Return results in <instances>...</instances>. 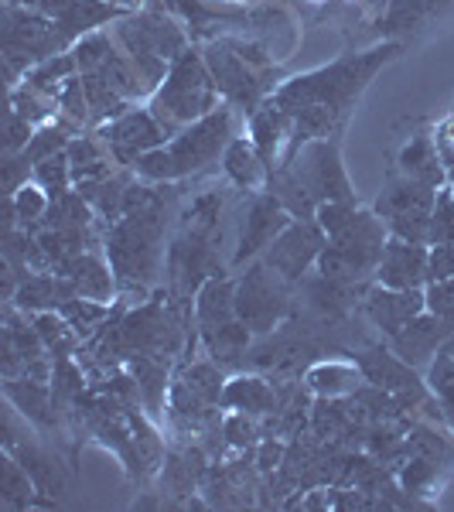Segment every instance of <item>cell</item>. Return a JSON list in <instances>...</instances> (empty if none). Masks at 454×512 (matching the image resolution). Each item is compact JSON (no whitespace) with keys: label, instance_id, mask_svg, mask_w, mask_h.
Listing matches in <instances>:
<instances>
[{"label":"cell","instance_id":"obj_38","mask_svg":"<svg viewBox=\"0 0 454 512\" xmlns=\"http://www.w3.org/2000/svg\"><path fill=\"white\" fill-rule=\"evenodd\" d=\"M82 86H86V99H89V117H93V130L103 127V123L123 117V113L130 110V99H123L120 93H113L110 86H106L99 76H82Z\"/></svg>","mask_w":454,"mask_h":512},{"label":"cell","instance_id":"obj_58","mask_svg":"<svg viewBox=\"0 0 454 512\" xmlns=\"http://www.w3.org/2000/svg\"><path fill=\"white\" fill-rule=\"evenodd\" d=\"M239 4H250V0H239Z\"/></svg>","mask_w":454,"mask_h":512},{"label":"cell","instance_id":"obj_20","mask_svg":"<svg viewBox=\"0 0 454 512\" xmlns=\"http://www.w3.org/2000/svg\"><path fill=\"white\" fill-rule=\"evenodd\" d=\"M127 373L137 379L140 407L151 414V420H161L164 410H168V396H171V359L137 352L127 359Z\"/></svg>","mask_w":454,"mask_h":512},{"label":"cell","instance_id":"obj_12","mask_svg":"<svg viewBox=\"0 0 454 512\" xmlns=\"http://www.w3.org/2000/svg\"><path fill=\"white\" fill-rule=\"evenodd\" d=\"M356 362H359L362 376H366V383L393 393L403 410L424 407V403L431 400L427 379H420L417 369L407 366V362H403L393 349H366V352L356 355Z\"/></svg>","mask_w":454,"mask_h":512},{"label":"cell","instance_id":"obj_56","mask_svg":"<svg viewBox=\"0 0 454 512\" xmlns=\"http://www.w3.org/2000/svg\"><path fill=\"white\" fill-rule=\"evenodd\" d=\"M284 454H287V448L280 441H263L260 444V451H257V472L260 475H270V472H277L280 465H284Z\"/></svg>","mask_w":454,"mask_h":512},{"label":"cell","instance_id":"obj_14","mask_svg":"<svg viewBox=\"0 0 454 512\" xmlns=\"http://www.w3.org/2000/svg\"><path fill=\"white\" fill-rule=\"evenodd\" d=\"M420 311H427V294L424 291H393L373 280V287L362 291V315L369 318V325L386 338H393L407 321H414Z\"/></svg>","mask_w":454,"mask_h":512},{"label":"cell","instance_id":"obj_24","mask_svg":"<svg viewBox=\"0 0 454 512\" xmlns=\"http://www.w3.org/2000/svg\"><path fill=\"white\" fill-rule=\"evenodd\" d=\"M69 297H76V287H72L69 277H62L59 270H41V274H31L14 294V308L28 311V315H41V311H59Z\"/></svg>","mask_w":454,"mask_h":512},{"label":"cell","instance_id":"obj_18","mask_svg":"<svg viewBox=\"0 0 454 512\" xmlns=\"http://www.w3.org/2000/svg\"><path fill=\"white\" fill-rule=\"evenodd\" d=\"M110 31H113V38H117V45L123 48V55L134 62V69L140 72V79L147 82V89H151V96H154V89H158L164 76H168L171 62L151 45V38L144 35V28H140L134 18V11H130L127 18H120L117 24H110Z\"/></svg>","mask_w":454,"mask_h":512},{"label":"cell","instance_id":"obj_49","mask_svg":"<svg viewBox=\"0 0 454 512\" xmlns=\"http://www.w3.org/2000/svg\"><path fill=\"white\" fill-rule=\"evenodd\" d=\"M257 437H260L257 417L239 414V410H233V414L222 420V441L233 444V448H250V444H257Z\"/></svg>","mask_w":454,"mask_h":512},{"label":"cell","instance_id":"obj_3","mask_svg":"<svg viewBox=\"0 0 454 512\" xmlns=\"http://www.w3.org/2000/svg\"><path fill=\"white\" fill-rule=\"evenodd\" d=\"M236 117L239 110L229 103H222L219 110H212L209 117L188 123L185 130H178L168 144L147 151L144 158L134 164V175L140 181H154V185H178L202 171H209L212 164L222 161L226 147L236 137Z\"/></svg>","mask_w":454,"mask_h":512},{"label":"cell","instance_id":"obj_31","mask_svg":"<svg viewBox=\"0 0 454 512\" xmlns=\"http://www.w3.org/2000/svg\"><path fill=\"white\" fill-rule=\"evenodd\" d=\"M202 335V349L209 359H216L222 369H236L243 366V355L250 349L253 332L243 325V321H229V325H219L212 332H198Z\"/></svg>","mask_w":454,"mask_h":512},{"label":"cell","instance_id":"obj_60","mask_svg":"<svg viewBox=\"0 0 454 512\" xmlns=\"http://www.w3.org/2000/svg\"><path fill=\"white\" fill-rule=\"evenodd\" d=\"M451 113H454V106H451Z\"/></svg>","mask_w":454,"mask_h":512},{"label":"cell","instance_id":"obj_26","mask_svg":"<svg viewBox=\"0 0 454 512\" xmlns=\"http://www.w3.org/2000/svg\"><path fill=\"white\" fill-rule=\"evenodd\" d=\"M222 171L233 181L239 192H267L270 181V164L260 158V151L253 147L250 137H233V144L222 154Z\"/></svg>","mask_w":454,"mask_h":512},{"label":"cell","instance_id":"obj_1","mask_svg":"<svg viewBox=\"0 0 454 512\" xmlns=\"http://www.w3.org/2000/svg\"><path fill=\"white\" fill-rule=\"evenodd\" d=\"M396 55H400V45L383 41V45L369 48V52L345 55V59L332 65H321V69L301 72V76L280 82L277 93L270 96V103L280 106L287 117H294L297 147L304 140L335 137V130L345 123L356 99L376 79V72L383 65H390Z\"/></svg>","mask_w":454,"mask_h":512},{"label":"cell","instance_id":"obj_52","mask_svg":"<svg viewBox=\"0 0 454 512\" xmlns=\"http://www.w3.org/2000/svg\"><path fill=\"white\" fill-rule=\"evenodd\" d=\"M424 294H427V311H434L437 318H444L454 328V277L427 284Z\"/></svg>","mask_w":454,"mask_h":512},{"label":"cell","instance_id":"obj_46","mask_svg":"<svg viewBox=\"0 0 454 512\" xmlns=\"http://www.w3.org/2000/svg\"><path fill=\"white\" fill-rule=\"evenodd\" d=\"M31 181L45 188L48 198H62V195H69L72 188H76V181H72V164H69V154L59 151V154H52V158L38 161V164H35V175H31Z\"/></svg>","mask_w":454,"mask_h":512},{"label":"cell","instance_id":"obj_22","mask_svg":"<svg viewBox=\"0 0 454 512\" xmlns=\"http://www.w3.org/2000/svg\"><path fill=\"white\" fill-rule=\"evenodd\" d=\"M396 171L420 181V185H427V188H437V192L448 188V171H444L441 151H437L431 134H417L400 147V154H396Z\"/></svg>","mask_w":454,"mask_h":512},{"label":"cell","instance_id":"obj_11","mask_svg":"<svg viewBox=\"0 0 454 512\" xmlns=\"http://www.w3.org/2000/svg\"><path fill=\"white\" fill-rule=\"evenodd\" d=\"M294 222L291 212L277 202L270 192H253V198L246 202V212H243V226H239V239H236V250H233V260L229 267L233 270H243L246 263L260 260L267 253V246L284 233L287 226Z\"/></svg>","mask_w":454,"mask_h":512},{"label":"cell","instance_id":"obj_45","mask_svg":"<svg viewBox=\"0 0 454 512\" xmlns=\"http://www.w3.org/2000/svg\"><path fill=\"white\" fill-rule=\"evenodd\" d=\"M441 468L437 461L424 458V454H407L400 468V485L407 495H431L441 482Z\"/></svg>","mask_w":454,"mask_h":512},{"label":"cell","instance_id":"obj_42","mask_svg":"<svg viewBox=\"0 0 454 512\" xmlns=\"http://www.w3.org/2000/svg\"><path fill=\"white\" fill-rule=\"evenodd\" d=\"M59 315L69 321L72 328L79 332V338H93L99 328H103V321L110 318V304L103 301H89V297H69V301L59 308Z\"/></svg>","mask_w":454,"mask_h":512},{"label":"cell","instance_id":"obj_33","mask_svg":"<svg viewBox=\"0 0 454 512\" xmlns=\"http://www.w3.org/2000/svg\"><path fill=\"white\" fill-rule=\"evenodd\" d=\"M72 76H79V65H76V55H72V48H69V52H59V55H52V59H41V62L31 65L24 82H28L31 89H38V93L59 99L65 82H69Z\"/></svg>","mask_w":454,"mask_h":512},{"label":"cell","instance_id":"obj_2","mask_svg":"<svg viewBox=\"0 0 454 512\" xmlns=\"http://www.w3.org/2000/svg\"><path fill=\"white\" fill-rule=\"evenodd\" d=\"M168 216L171 205L151 212H130L113 226H106L103 250L117 274L123 304H137L134 297H147L158 287L164 267H168V243H164Z\"/></svg>","mask_w":454,"mask_h":512},{"label":"cell","instance_id":"obj_57","mask_svg":"<svg viewBox=\"0 0 454 512\" xmlns=\"http://www.w3.org/2000/svg\"><path fill=\"white\" fill-rule=\"evenodd\" d=\"M110 4H120V7H127V11H140V0H110Z\"/></svg>","mask_w":454,"mask_h":512},{"label":"cell","instance_id":"obj_37","mask_svg":"<svg viewBox=\"0 0 454 512\" xmlns=\"http://www.w3.org/2000/svg\"><path fill=\"white\" fill-rule=\"evenodd\" d=\"M35 482L11 451L0 458V502L7 509H28L35 502Z\"/></svg>","mask_w":454,"mask_h":512},{"label":"cell","instance_id":"obj_16","mask_svg":"<svg viewBox=\"0 0 454 512\" xmlns=\"http://www.w3.org/2000/svg\"><path fill=\"white\" fill-rule=\"evenodd\" d=\"M246 130H250L253 147L260 151V158L270 164V171L280 164L291 161V154L297 151V137H294V117H287L280 106L267 103L260 110H253L246 117Z\"/></svg>","mask_w":454,"mask_h":512},{"label":"cell","instance_id":"obj_10","mask_svg":"<svg viewBox=\"0 0 454 512\" xmlns=\"http://www.w3.org/2000/svg\"><path fill=\"white\" fill-rule=\"evenodd\" d=\"M328 236L315 219H294L291 226L280 233L274 243L267 246V253L260 256L270 270H277L287 284H301L311 274V267H318V256L325 250Z\"/></svg>","mask_w":454,"mask_h":512},{"label":"cell","instance_id":"obj_32","mask_svg":"<svg viewBox=\"0 0 454 512\" xmlns=\"http://www.w3.org/2000/svg\"><path fill=\"white\" fill-rule=\"evenodd\" d=\"M308 390L315 396H352L366 383L359 362H318L308 369Z\"/></svg>","mask_w":454,"mask_h":512},{"label":"cell","instance_id":"obj_7","mask_svg":"<svg viewBox=\"0 0 454 512\" xmlns=\"http://www.w3.org/2000/svg\"><path fill=\"white\" fill-rule=\"evenodd\" d=\"M294 311V284H287L263 260L246 263V274L236 277V318L253 335H274Z\"/></svg>","mask_w":454,"mask_h":512},{"label":"cell","instance_id":"obj_13","mask_svg":"<svg viewBox=\"0 0 454 512\" xmlns=\"http://www.w3.org/2000/svg\"><path fill=\"white\" fill-rule=\"evenodd\" d=\"M451 332L454 328L444 318H437L434 311H420L414 321H407V325L390 338V349L400 355L407 366H414L417 373H427L434 355L448 345Z\"/></svg>","mask_w":454,"mask_h":512},{"label":"cell","instance_id":"obj_39","mask_svg":"<svg viewBox=\"0 0 454 512\" xmlns=\"http://www.w3.org/2000/svg\"><path fill=\"white\" fill-rule=\"evenodd\" d=\"M424 379H427V390H431L437 396V403H441L448 427L454 431V355L448 349L437 352L434 362L427 366Z\"/></svg>","mask_w":454,"mask_h":512},{"label":"cell","instance_id":"obj_28","mask_svg":"<svg viewBox=\"0 0 454 512\" xmlns=\"http://www.w3.org/2000/svg\"><path fill=\"white\" fill-rule=\"evenodd\" d=\"M127 14H130L127 7L110 4V0H76V4L55 21V28L62 31V38L69 41V45H76L82 35L110 28V24H117L120 18H127Z\"/></svg>","mask_w":454,"mask_h":512},{"label":"cell","instance_id":"obj_9","mask_svg":"<svg viewBox=\"0 0 454 512\" xmlns=\"http://www.w3.org/2000/svg\"><path fill=\"white\" fill-rule=\"evenodd\" d=\"M96 134L106 140L113 161H117L120 168H130V171H134V164L144 158L147 151H154V147H161V144H168V140H171L168 130L161 127L158 117H154L147 103L130 106L123 117L103 123V127H96Z\"/></svg>","mask_w":454,"mask_h":512},{"label":"cell","instance_id":"obj_34","mask_svg":"<svg viewBox=\"0 0 454 512\" xmlns=\"http://www.w3.org/2000/svg\"><path fill=\"white\" fill-rule=\"evenodd\" d=\"M451 0H386V11L379 18V31L393 35V31H410L427 18H434L437 11H444Z\"/></svg>","mask_w":454,"mask_h":512},{"label":"cell","instance_id":"obj_25","mask_svg":"<svg viewBox=\"0 0 454 512\" xmlns=\"http://www.w3.org/2000/svg\"><path fill=\"white\" fill-rule=\"evenodd\" d=\"M222 407L226 410H239V414H250V417H274L280 407V396L274 386L267 383L263 376H250V373H239L226 383V393H222Z\"/></svg>","mask_w":454,"mask_h":512},{"label":"cell","instance_id":"obj_30","mask_svg":"<svg viewBox=\"0 0 454 512\" xmlns=\"http://www.w3.org/2000/svg\"><path fill=\"white\" fill-rule=\"evenodd\" d=\"M130 181H134V171L120 168L117 175H110V178L82 181V185H76V192L86 198L89 205H93L103 226H113V222L123 216V195H127Z\"/></svg>","mask_w":454,"mask_h":512},{"label":"cell","instance_id":"obj_50","mask_svg":"<svg viewBox=\"0 0 454 512\" xmlns=\"http://www.w3.org/2000/svg\"><path fill=\"white\" fill-rule=\"evenodd\" d=\"M386 229H390V236L396 239L431 246V216H396V219H386Z\"/></svg>","mask_w":454,"mask_h":512},{"label":"cell","instance_id":"obj_48","mask_svg":"<svg viewBox=\"0 0 454 512\" xmlns=\"http://www.w3.org/2000/svg\"><path fill=\"white\" fill-rule=\"evenodd\" d=\"M454 243V192L451 185L437 192L434 212H431V246Z\"/></svg>","mask_w":454,"mask_h":512},{"label":"cell","instance_id":"obj_41","mask_svg":"<svg viewBox=\"0 0 454 512\" xmlns=\"http://www.w3.org/2000/svg\"><path fill=\"white\" fill-rule=\"evenodd\" d=\"M7 106H11V110H18L21 117L31 120L35 127L55 123V117H59V99L38 93V89H31L28 82H21V86L11 89V99H7Z\"/></svg>","mask_w":454,"mask_h":512},{"label":"cell","instance_id":"obj_4","mask_svg":"<svg viewBox=\"0 0 454 512\" xmlns=\"http://www.w3.org/2000/svg\"><path fill=\"white\" fill-rule=\"evenodd\" d=\"M198 48H202L205 65H209L222 99L229 106H236L243 117L260 110L277 93V59L263 41L246 35H222Z\"/></svg>","mask_w":454,"mask_h":512},{"label":"cell","instance_id":"obj_53","mask_svg":"<svg viewBox=\"0 0 454 512\" xmlns=\"http://www.w3.org/2000/svg\"><path fill=\"white\" fill-rule=\"evenodd\" d=\"M454 277V243H437L427 253V284Z\"/></svg>","mask_w":454,"mask_h":512},{"label":"cell","instance_id":"obj_51","mask_svg":"<svg viewBox=\"0 0 454 512\" xmlns=\"http://www.w3.org/2000/svg\"><path fill=\"white\" fill-rule=\"evenodd\" d=\"M35 123L24 120L18 110H11L7 106V137H4V154H21L24 147L31 144V137H35Z\"/></svg>","mask_w":454,"mask_h":512},{"label":"cell","instance_id":"obj_8","mask_svg":"<svg viewBox=\"0 0 454 512\" xmlns=\"http://www.w3.org/2000/svg\"><path fill=\"white\" fill-rule=\"evenodd\" d=\"M284 168L301 181V188L315 198V205L356 202V192H352V181H349V175H345L342 151H338L335 137L304 140Z\"/></svg>","mask_w":454,"mask_h":512},{"label":"cell","instance_id":"obj_35","mask_svg":"<svg viewBox=\"0 0 454 512\" xmlns=\"http://www.w3.org/2000/svg\"><path fill=\"white\" fill-rule=\"evenodd\" d=\"M35 328L41 335V342H45V352L52 355L55 362L59 359H72L79 349V332L65 321L59 311H41V315H35Z\"/></svg>","mask_w":454,"mask_h":512},{"label":"cell","instance_id":"obj_29","mask_svg":"<svg viewBox=\"0 0 454 512\" xmlns=\"http://www.w3.org/2000/svg\"><path fill=\"white\" fill-rule=\"evenodd\" d=\"M65 154H69V164H72V181L82 185V181H99V178H110L120 171V164L113 161L110 147H106V140L96 134H79L69 140V147H65Z\"/></svg>","mask_w":454,"mask_h":512},{"label":"cell","instance_id":"obj_19","mask_svg":"<svg viewBox=\"0 0 454 512\" xmlns=\"http://www.w3.org/2000/svg\"><path fill=\"white\" fill-rule=\"evenodd\" d=\"M4 396L18 414L28 420V424L41 427V431H55L59 427V403H55L52 383H41V379L31 376H18L4 383Z\"/></svg>","mask_w":454,"mask_h":512},{"label":"cell","instance_id":"obj_27","mask_svg":"<svg viewBox=\"0 0 454 512\" xmlns=\"http://www.w3.org/2000/svg\"><path fill=\"white\" fill-rule=\"evenodd\" d=\"M4 448L21 461L24 472L31 475V482H35V489L41 495H48V499H59V495L65 492V475L59 468V461L41 448V444L21 441V437H4Z\"/></svg>","mask_w":454,"mask_h":512},{"label":"cell","instance_id":"obj_40","mask_svg":"<svg viewBox=\"0 0 454 512\" xmlns=\"http://www.w3.org/2000/svg\"><path fill=\"white\" fill-rule=\"evenodd\" d=\"M113 52H117V38H113L110 28H99V31H93V35H82L76 45H72L79 76H93V72H99Z\"/></svg>","mask_w":454,"mask_h":512},{"label":"cell","instance_id":"obj_21","mask_svg":"<svg viewBox=\"0 0 454 512\" xmlns=\"http://www.w3.org/2000/svg\"><path fill=\"white\" fill-rule=\"evenodd\" d=\"M437 202V188H427L420 181L407 175H390L386 178L383 195L376 198V216L379 219H396V216H431Z\"/></svg>","mask_w":454,"mask_h":512},{"label":"cell","instance_id":"obj_15","mask_svg":"<svg viewBox=\"0 0 454 512\" xmlns=\"http://www.w3.org/2000/svg\"><path fill=\"white\" fill-rule=\"evenodd\" d=\"M427 253L431 246L424 243H407V239L390 236L383 246L376 267V284L393 287V291H424L427 287Z\"/></svg>","mask_w":454,"mask_h":512},{"label":"cell","instance_id":"obj_59","mask_svg":"<svg viewBox=\"0 0 454 512\" xmlns=\"http://www.w3.org/2000/svg\"><path fill=\"white\" fill-rule=\"evenodd\" d=\"M451 192H454V185H451Z\"/></svg>","mask_w":454,"mask_h":512},{"label":"cell","instance_id":"obj_55","mask_svg":"<svg viewBox=\"0 0 454 512\" xmlns=\"http://www.w3.org/2000/svg\"><path fill=\"white\" fill-rule=\"evenodd\" d=\"M434 144H437V151H441L444 171H448V185H454V113H451L448 120L437 123Z\"/></svg>","mask_w":454,"mask_h":512},{"label":"cell","instance_id":"obj_44","mask_svg":"<svg viewBox=\"0 0 454 512\" xmlns=\"http://www.w3.org/2000/svg\"><path fill=\"white\" fill-rule=\"evenodd\" d=\"M4 198H11L14 216H18V226L28 229V233H38L41 219H45L48 205H52V198H48L45 188L35 185V181H28V185H21L14 195H4Z\"/></svg>","mask_w":454,"mask_h":512},{"label":"cell","instance_id":"obj_54","mask_svg":"<svg viewBox=\"0 0 454 512\" xmlns=\"http://www.w3.org/2000/svg\"><path fill=\"white\" fill-rule=\"evenodd\" d=\"M35 175V164L24 161V154H4V195H14Z\"/></svg>","mask_w":454,"mask_h":512},{"label":"cell","instance_id":"obj_5","mask_svg":"<svg viewBox=\"0 0 454 512\" xmlns=\"http://www.w3.org/2000/svg\"><path fill=\"white\" fill-rule=\"evenodd\" d=\"M222 103H226V99H222L198 45H192L185 55H178V59L171 62L168 76L154 89V96L147 99V106H151V113L158 117L161 127L168 130V137L185 130L188 123L209 117Z\"/></svg>","mask_w":454,"mask_h":512},{"label":"cell","instance_id":"obj_36","mask_svg":"<svg viewBox=\"0 0 454 512\" xmlns=\"http://www.w3.org/2000/svg\"><path fill=\"white\" fill-rule=\"evenodd\" d=\"M267 192L277 198L280 205H284L287 212H291L294 219H315L318 205L315 198H311L308 192L301 188V181H297L291 171L280 164V168L270 171V181H267Z\"/></svg>","mask_w":454,"mask_h":512},{"label":"cell","instance_id":"obj_43","mask_svg":"<svg viewBox=\"0 0 454 512\" xmlns=\"http://www.w3.org/2000/svg\"><path fill=\"white\" fill-rule=\"evenodd\" d=\"M407 451L410 454H424V458L437 461V465H451L454 461V441L444 437L431 424H410L407 427Z\"/></svg>","mask_w":454,"mask_h":512},{"label":"cell","instance_id":"obj_47","mask_svg":"<svg viewBox=\"0 0 454 512\" xmlns=\"http://www.w3.org/2000/svg\"><path fill=\"white\" fill-rule=\"evenodd\" d=\"M69 140L72 134L65 127H59V123H45V127H38L35 130V137H31V144L24 147V161L28 164H38V161H45V158H52V154H59L69 147Z\"/></svg>","mask_w":454,"mask_h":512},{"label":"cell","instance_id":"obj_17","mask_svg":"<svg viewBox=\"0 0 454 512\" xmlns=\"http://www.w3.org/2000/svg\"><path fill=\"white\" fill-rule=\"evenodd\" d=\"M59 274L72 280V287H76L79 297L103 301V304L120 301V284H117V274H113L110 260H106V250L76 253L72 260L62 263Z\"/></svg>","mask_w":454,"mask_h":512},{"label":"cell","instance_id":"obj_23","mask_svg":"<svg viewBox=\"0 0 454 512\" xmlns=\"http://www.w3.org/2000/svg\"><path fill=\"white\" fill-rule=\"evenodd\" d=\"M192 311H195L198 332H212V328L236 321V280L229 274L209 277L202 287H198Z\"/></svg>","mask_w":454,"mask_h":512},{"label":"cell","instance_id":"obj_6","mask_svg":"<svg viewBox=\"0 0 454 512\" xmlns=\"http://www.w3.org/2000/svg\"><path fill=\"white\" fill-rule=\"evenodd\" d=\"M386 239H390L386 219H379L376 209H356V216L335 236H328L315 270L332 280H345V284H362V280L376 277Z\"/></svg>","mask_w":454,"mask_h":512}]
</instances>
